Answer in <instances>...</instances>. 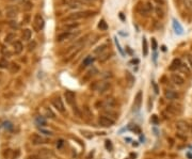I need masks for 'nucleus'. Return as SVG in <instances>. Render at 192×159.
I'll list each match as a JSON object with an SVG mask.
<instances>
[{
  "label": "nucleus",
  "mask_w": 192,
  "mask_h": 159,
  "mask_svg": "<svg viewBox=\"0 0 192 159\" xmlns=\"http://www.w3.org/2000/svg\"><path fill=\"white\" fill-rule=\"evenodd\" d=\"M17 13H18V11L16 10L15 8L9 9V10L7 11V16H8V17H10V18H14V17H16Z\"/></svg>",
  "instance_id": "cd10ccee"
},
{
  "label": "nucleus",
  "mask_w": 192,
  "mask_h": 159,
  "mask_svg": "<svg viewBox=\"0 0 192 159\" xmlns=\"http://www.w3.org/2000/svg\"><path fill=\"white\" fill-rule=\"evenodd\" d=\"M157 47H158V44H157V41L156 39H152V48H153V50H156Z\"/></svg>",
  "instance_id": "a19ab883"
},
{
  "label": "nucleus",
  "mask_w": 192,
  "mask_h": 159,
  "mask_svg": "<svg viewBox=\"0 0 192 159\" xmlns=\"http://www.w3.org/2000/svg\"><path fill=\"white\" fill-rule=\"evenodd\" d=\"M115 121L111 120V119L107 118L105 116H100L98 119V125L102 126V127H111V126L114 124Z\"/></svg>",
  "instance_id": "7ed1b4c3"
},
{
  "label": "nucleus",
  "mask_w": 192,
  "mask_h": 159,
  "mask_svg": "<svg viewBox=\"0 0 192 159\" xmlns=\"http://www.w3.org/2000/svg\"><path fill=\"white\" fill-rule=\"evenodd\" d=\"M40 132L45 135V136H52V135H54V132L51 130H47V129L43 128V127H40Z\"/></svg>",
  "instance_id": "2f4dec72"
},
{
  "label": "nucleus",
  "mask_w": 192,
  "mask_h": 159,
  "mask_svg": "<svg viewBox=\"0 0 192 159\" xmlns=\"http://www.w3.org/2000/svg\"><path fill=\"white\" fill-rule=\"evenodd\" d=\"M35 123H36V125L44 127V126L47 125V121H46V119L44 118V116H36V118H35Z\"/></svg>",
  "instance_id": "5701e85b"
},
{
  "label": "nucleus",
  "mask_w": 192,
  "mask_h": 159,
  "mask_svg": "<svg viewBox=\"0 0 192 159\" xmlns=\"http://www.w3.org/2000/svg\"><path fill=\"white\" fill-rule=\"evenodd\" d=\"M11 1H15V2H17V1H21V0H11Z\"/></svg>",
  "instance_id": "6e6d98bb"
},
{
  "label": "nucleus",
  "mask_w": 192,
  "mask_h": 159,
  "mask_svg": "<svg viewBox=\"0 0 192 159\" xmlns=\"http://www.w3.org/2000/svg\"><path fill=\"white\" fill-rule=\"evenodd\" d=\"M105 49H106V45H102V46L97 47V48L95 49L94 52H95V54H99V52H104Z\"/></svg>",
  "instance_id": "4c0bfd02"
},
{
  "label": "nucleus",
  "mask_w": 192,
  "mask_h": 159,
  "mask_svg": "<svg viewBox=\"0 0 192 159\" xmlns=\"http://www.w3.org/2000/svg\"><path fill=\"white\" fill-rule=\"evenodd\" d=\"M132 145L136 146V147H137V146H138V143H132Z\"/></svg>",
  "instance_id": "5fc2aeb1"
},
{
  "label": "nucleus",
  "mask_w": 192,
  "mask_h": 159,
  "mask_svg": "<svg viewBox=\"0 0 192 159\" xmlns=\"http://www.w3.org/2000/svg\"><path fill=\"white\" fill-rule=\"evenodd\" d=\"M168 111H170L173 114H180L182 113V109L177 105H170L168 106Z\"/></svg>",
  "instance_id": "aec40b11"
},
{
  "label": "nucleus",
  "mask_w": 192,
  "mask_h": 159,
  "mask_svg": "<svg viewBox=\"0 0 192 159\" xmlns=\"http://www.w3.org/2000/svg\"><path fill=\"white\" fill-rule=\"evenodd\" d=\"M152 122H153L155 125H157V124L159 123V121H158V116H152Z\"/></svg>",
  "instance_id": "c03bdc74"
},
{
  "label": "nucleus",
  "mask_w": 192,
  "mask_h": 159,
  "mask_svg": "<svg viewBox=\"0 0 192 159\" xmlns=\"http://www.w3.org/2000/svg\"><path fill=\"white\" fill-rule=\"evenodd\" d=\"M93 62H94V58H92L91 56H89L83 60V62H82V66L85 67V66H89V65H92Z\"/></svg>",
  "instance_id": "bb28decb"
},
{
  "label": "nucleus",
  "mask_w": 192,
  "mask_h": 159,
  "mask_svg": "<svg viewBox=\"0 0 192 159\" xmlns=\"http://www.w3.org/2000/svg\"><path fill=\"white\" fill-rule=\"evenodd\" d=\"M31 36H32V31L30 29H25V30H23V32H21V39L24 41H29L31 39Z\"/></svg>",
  "instance_id": "412c9836"
},
{
  "label": "nucleus",
  "mask_w": 192,
  "mask_h": 159,
  "mask_svg": "<svg viewBox=\"0 0 192 159\" xmlns=\"http://www.w3.org/2000/svg\"><path fill=\"white\" fill-rule=\"evenodd\" d=\"M191 131H192V127H191Z\"/></svg>",
  "instance_id": "4d7b16f0"
},
{
  "label": "nucleus",
  "mask_w": 192,
  "mask_h": 159,
  "mask_svg": "<svg viewBox=\"0 0 192 159\" xmlns=\"http://www.w3.org/2000/svg\"><path fill=\"white\" fill-rule=\"evenodd\" d=\"M131 62H132V63H139V60H138V59H136V60H132V61H131Z\"/></svg>",
  "instance_id": "3c124183"
},
{
  "label": "nucleus",
  "mask_w": 192,
  "mask_h": 159,
  "mask_svg": "<svg viewBox=\"0 0 192 159\" xmlns=\"http://www.w3.org/2000/svg\"><path fill=\"white\" fill-rule=\"evenodd\" d=\"M3 127H4L7 130H12L13 129V125H12V123H10V122H4V123H3Z\"/></svg>",
  "instance_id": "f704fd0d"
},
{
  "label": "nucleus",
  "mask_w": 192,
  "mask_h": 159,
  "mask_svg": "<svg viewBox=\"0 0 192 159\" xmlns=\"http://www.w3.org/2000/svg\"><path fill=\"white\" fill-rule=\"evenodd\" d=\"M68 36H69L68 33H63V34H61V35L58 36V41L61 42V41H63V40H66Z\"/></svg>",
  "instance_id": "58836bf2"
},
{
  "label": "nucleus",
  "mask_w": 192,
  "mask_h": 159,
  "mask_svg": "<svg viewBox=\"0 0 192 159\" xmlns=\"http://www.w3.org/2000/svg\"><path fill=\"white\" fill-rule=\"evenodd\" d=\"M152 10H153V7H152L149 3H146V4L142 5V9H139V12L142 14H147V13H149Z\"/></svg>",
  "instance_id": "4be33fe9"
},
{
  "label": "nucleus",
  "mask_w": 192,
  "mask_h": 159,
  "mask_svg": "<svg viewBox=\"0 0 192 159\" xmlns=\"http://www.w3.org/2000/svg\"><path fill=\"white\" fill-rule=\"evenodd\" d=\"M156 13L158 17H161V18L163 17V11H162V9L160 7H157L156 8Z\"/></svg>",
  "instance_id": "e433bc0d"
},
{
  "label": "nucleus",
  "mask_w": 192,
  "mask_h": 159,
  "mask_svg": "<svg viewBox=\"0 0 192 159\" xmlns=\"http://www.w3.org/2000/svg\"><path fill=\"white\" fill-rule=\"evenodd\" d=\"M15 38H16V35L14 33H9L8 35L5 36V39H4V42L5 43H8V44H10V43H12L14 40H15Z\"/></svg>",
  "instance_id": "c756f323"
},
{
  "label": "nucleus",
  "mask_w": 192,
  "mask_h": 159,
  "mask_svg": "<svg viewBox=\"0 0 192 159\" xmlns=\"http://www.w3.org/2000/svg\"><path fill=\"white\" fill-rule=\"evenodd\" d=\"M63 145H64V140L60 139V140H58V141H57V149H61L62 147H63Z\"/></svg>",
  "instance_id": "ea45409f"
},
{
  "label": "nucleus",
  "mask_w": 192,
  "mask_h": 159,
  "mask_svg": "<svg viewBox=\"0 0 192 159\" xmlns=\"http://www.w3.org/2000/svg\"><path fill=\"white\" fill-rule=\"evenodd\" d=\"M27 159H40V158H38V155H32V156H29Z\"/></svg>",
  "instance_id": "49530a36"
},
{
  "label": "nucleus",
  "mask_w": 192,
  "mask_h": 159,
  "mask_svg": "<svg viewBox=\"0 0 192 159\" xmlns=\"http://www.w3.org/2000/svg\"><path fill=\"white\" fill-rule=\"evenodd\" d=\"M142 52H143V56L149 54V46H147V41L145 38H143L142 40Z\"/></svg>",
  "instance_id": "a878e982"
},
{
  "label": "nucleus",
  "mask_w": 192,
  "mask_h": 159,
  "mask_svg": "<svg viewBox=\"0 0 192 159\" xmlns=\"http://www.w3.org/2000/svg\"><path fill=\"white\" fill-rule=\"evenodd\" d=\"M188 59H189L190 63H191V66H192V57H189V58H188Z\"/></svg>",
  "instance_id": "603ef678"
},
{
  "label": "nucleus",
  "mask_w": 192,
  "mask_h": 159,
  "mask_svg": "<svg viewBox=\"0 0 192 159\" xmlns=\"http://www.w3.org/2000/svg\"><path fill=\"white\" fill-rule=\"evenodd\" d=\"M52 106H54L60 113H65V107H64V104H63V102H62L61 98L58 97V98H56V99L52 100Z\"/></svg>",
  "instance_id": "39448f33"
},
{
  "label": "nucleus",
  "mask_w": 192,
  "mask_h": 159,
  "mask_svg": "<svg viewBox=\"0 0 192 159\" xmlns=\"http://www.w3.org/2000/svg\"><path fill=\"white\" fill-rule=\"evenodd\" d=\"M23 49H24V46L21 41H15L13 43V50H14V52H15L16 54H21V52H23Z\"/></svg>",
  "instance_id": "dca6fc26"
},
{
  "label": "nucleus",
  "mask_w": 192,
  "mask_h": 159,
  "mask_svg": "<svg viewBox=\"0 0 192 159\" xmlns=\"http://www.w3.org/2000/svg\"><path fill=\"white\" fill-rule=\"evenodd\" d=\"M45 26V21L41 14H35L33 19V29L35 31H41Z\"/></svg>",
  "instance_id": "f03ea898"
},
{
  "label": "nucleus",
  "mask_w": 192,
  "mask_h": 159,
  "mask_svg": "<svg viewBox=\"0 0 192 159\" xmlns=\"http://www.w3.org/2000/svg\"><path fill=\"white\" fill-rule=\"evenodd\" d=\"M35 46H36V43L33 41L32 43L29 44V46H28V47H29V50H30V52H31V50H33V49L35 48Z\"/></svg>",
  "instance_id": "a18cd8bd"
},
{
  "label": "nucleus",
  "mask_w": 192,
  "mask_h": 159,
  "mask_svg": "<svg viewBox=\"0 0 192 159\" xmlns=\"http://www.w3.org/2000/svg\"><path fill=\"white\" fill-rule=\"evenodd\" d=\"M25 4H26V7H24V10H30L31 8H32V4H31L30 2H29V1H26L25 2Z\"/></svg>",
  "instance_id": "37998d69"
},
{
  "label": "nucleus",
  "mask_w": 192,
  "mask_h": 159,
  "mask_svg": "<svg viewBox=\"0 0 192 159\" xmlns=\"http://www.w3.org/2000/svg\"><path fill=\"white\" fill-rule=\"evenodd\" d=\"M141 104H142V92L139 91L137 93V96L135 98V104H133V108H135V110L138 111L139 109L141 108Z\"/></svg>",
  "instance_id": "ddd939ff"
},
{
  "label": "nucleus",
  "mask_w": 192,
  "mask_h": 159,
  "mask_svg": "<svg viewBox=\"0 0 192 159\" xmlns=\"http://www.w3.org/2000/svg\"><path fill=\"white\" fill-rule=\"evenodd\" d=\"M114 43H115V45H116V47H118V52H120V54H122V56H125V52H124L123 48L121 47L120 43H118V39H116V38H114Z\"/></svg>",
  "instance_id": "473e14b6"
},
{
  "label": "nucleus",
  "mask_w": 192,
  "mask_h": 159,
  "mask_svg": "<svg viewBox=\"0 0 192 159\" xmlns=\"http://www.w3.org/2000/svg\"><path fill=\"white\" fill-rule=\"evenodd\" d=\"M125 78H126V82H127L128 87H129V88L132 87L133 83H135V81H136V79H135V77L132 76V74H130L129 72H126Z\"/></svg>",
  "instance_id": "6ab92c4d"
},
{
  "label": "nucleus",
  "mask_w": 192,
  "mask_h": 159,
  "mask_svg": "<svg viewBox=\"0 0 192 159\" xmlns=\"http://www.w3.org/2000/svg\"><path fill=\"white\" fill-rule=\"evenodd\" d=\"M164 97L169 100H174L179 97V95L174 90H166L164 91Z\"/></svg>",
  "instance_id": "1a4fd4ad"
},
{
  "label": "nucleus",
  "mask_w": 192,
  "mask_h": 159,
  "mask_svg": "<svg viewBox=\"0 0 192 159\" xmlns=\"http://www.w3.org/2000/svg\"><path fill=\"white\" fill-rule=\"evenodd\" d=\"M154 89H155V93H156V94H158V88H157V85H155V83H154Z\"/></svg>",
  "instance_id": "09e8293b"
},
{
  "label": "nucleus",
  "mask_w": 192,
  "mask_h": 159,
  "mask_svg": "<svg viewBox=\"0 0 192 159\" xmlns=\"http://www.w3.org/2000/svg\"><path fill=\"white\" fill-rule=\"evenodd\" d=\"M105 145H106V149H107L109 152H111V151H112V149H113L112 143H111L110 140H107V141L105 142Z\"/></svg>",
  "instance_id": "72a5a7b5"
},
{
  "label": "nucleus",
  "mask_w": 192,
  "mask_h": 159,
  "mask_svg": "<svg viewBox=\"0 0 192 159\" xmlns=\"http://www.w3.org/2000/svg\"><path fill=\"white\" fill-rule=\"evenodd\" d=\"M177 136H178L180 139H184V140H186V139H187V137H186V136H182V135H180V132L177 133Z\"/></svg>",
  "instance_id": "de8ad7c7"
},
{
  "label": "nucleus",
  "mask_w": 192,
  "mask_h": 159,
  "mask_svg": "<svg viewBox=\"0 0 192 159\" xmlns=\"http://www.w3.org/2000/svg\"><path fill=\"white\" fill-rule=\"evenodd\" d=\"M9 69H10V73H12V74H16V73L19 72L21 66H19L17 63H11L10 66H9Z\"/></svg>",
  "instance_id": "393cba45"
},
{
  "label": "nucleus",
  "mask_w": 192,
  "mask_h": 159,
  "mask_svg": "<svg viewBox=\"0 0 192 159\" xmlns=\"http://www.w3.org/2000/svg\"><path fill=\"white\" fill-rule=\"evenodd\" d=\"M8 65H9V63L5 59L0 60V67H1V68H5V67H8Z\"/></svg>",
  "instance_id": "c9c22d12"
},
{
  "label": "nucleus",
  "mask_w": 192,
  "mask_h": 159,
  "mask_svg": "<svg viewBox=\"0 0 192 159\" xmlns=\"http://www.w3.org/2000/svg\"><path fill=\"white\" fill-rule=\"evenodd\" d=\"M95 15V12H91V11H87V12H77V13H73L67 17L68 21H76V19H80V18H85L90 17V16Z\"/></svg>",
  "instance_id": "f257e3e1"
},
{
  "label": "nucleus",
  "mask_w": 192,
  "mask_h": 159,
  "mask_svg": "<svg viewBox=\"0 0 192 159\" xmlns=\"http://www.w3.org/2000/svg\"><path fill=\"white\" fill-rule=\"evenodd\" d=\"M182 65V61H180V59H174L173 61H172L171 65H170V69L171 71H176V69L180 68Z\"/></svg>",
  "instance_id": "a211bd4d"
},
{
  "label": "nucleus",
  "mask_w": 192,
  "mask_h": 159,
  "mask_svg": "<svg viewBox=\"0 0 192 159\" xmlns=\"http://www.w3.org/2000/svg\"><path fill=\"white\" fill-rule=\"evenodd\" d=\"M38 156L40 159H49L50 157L54 156V154H52V152H51L50 149H40V152H38Z\"/></svg>",
  "instance_id": "423d86ee"
},
{
  "label": "nucleus",
  "mask_w": 192,
  "mask_h": 159,
  "mask_svg": "<svg viewBox=\"0 0 192 159\" xmlns=\"http://www.w3.org/2000/svg\"><path fill=\"white\" fill-rule=\"evenodd\" d=\"M176 128L178 129L180 132H187L188 130L190 129V126L187 122L185 121H178L176 123Z\"/></svg>",
  "instance_id": "0eeeda50"
},
{
  "label": "nucleus",
  "mask_w": 192,
  "mask_h": 159,
  "mask_svg": "<svg viewBox=\"0 0 192 159\" xmlns=\"http://www.w3.org/2000/svg\"><path fill=\"white\" fill-rule=\"evenodd\" d=\"M102 116H107V118L111 119V120H113V121H115L118 118V113L114 112V111H112V109H106V110L104 111V113H102Z\"/></svg>",
  "instance_id": "2eb2a0df"
},
{
  "label": "nucleus",
  "mask_w": 192,
  "mask_h": 159,
  "mask_svg": "<svg viewBox=\"0 0 192 159\" xmlns=\"http://www.w3.org/2000/svg\"><path fill=\"white\" fill-rule=\"evenodd\" d=\"M120 17H121V19H122V21H125V18H124L123 13H120Z\"/></svg>",
  "instance_id": "8fccbe9b"
},
{
  "label": "nucleus",
  "mask_w": 192,
  "mask_h": 159,
  "mask_svg": "<svg viewBox=\"0 0 192 159\" xmlns=\"http://www.w3.org/2000/svg\"><path fill=\"white\" fill-rule=\"evenodd\" d=\"M128 129L131 130V131H133L135 133H138V135H140L141 133V129L138 125H132V124H130V125L128 126Z\"/></svg>",
  "instance_id": "c85d7f7f"
},
{
  "label": "nucleus",
  "mask_w": 192,
  "mask_h": 159,
  "mask_svg": "<svg viewBox=\"0 0 192 159\" xmlns=\"http://www.w3.org/2000/svg\"><path fill=\"white\" fill-rule=\"evenodd\" d=\"M31 141H32V144H34V145H40V144L45 143L46 140H45L42 136L35 133V135H33V136L31 137Z\"/></svg>",
  "instance_id": "f8f14e48"
},
{
  "label": "nucleus",
  "mask_w": 192,
  "mask_h": 159,
  "mask_svg": "<svg viewBox=\"0 0 192 159\" xmlns=\"http://www.w3.org/2000/svg\"><path fill=\"white\" fill-rule=\"evenodd\" d=\"M98 28L100 29V30H104V31H106L108 29V25H107V23H106L104 19L102 21H99V24H98Z\"/></svg>",
  "instance_id": "7c9ffc66"
},
{
  "label": "nucleus",
  "mask_w": 192,
  "mask_h": 159,
  "mask_svg": "<svg viewBox=\"0 0 192 159\" xmlns=\"http://www.w3.org/2000/svg\"><path fill=\"white\" fill-rule=\"evenodd\" d=\"M110 88V83L109 82H96V85L93 87V89L100 93H104Z\"/></svg>",
  "instance_id": "20e7f679"
},
{
  "label": "nucleus",
  "mask_w": 192,
  "mask_h": 159,
  "mask_svg": "<svg viewBox=\"0 0 192 159\" xmlns=\"http://www.w3.org/2000/svg\"><path fill=\"white\" fill-rule=\"evenodd\" d=\"M125 140H126V141H131V139H130V138H126Z\"/></svg>",
  "instance_id": "864d4df0"
},
{
  "label": "nucleus",
  "mask_w": 192,
  "mask_h": 159,
  "mask_svg": "<svg viewBox=\"0 0 192 159\" xmlns=\"http://www.w3.org/2000/svg\"><path fill=\"white\" fill-rule=\"evenodd\" d=\"M102 107L106 108V109H112V108H114L115 105H116V102H115L114 98H107V99H105L102 102Z\"/></svg>",
  "instance_id": "9d476101"
},
{
  "label": "nucleus",
  "mask_w": 192,
  "mask_h": 159,
  "mask_svg": "<svg viewBox=\"0 0 192 159\" xmlns=\"http://www.w3.org/2000/svg\"><path fill=\"white\" fill-rule=\"evenodd\" d=\"M46 113H47V116H48V118H50V119H54V116H54V113L52 112L50 109H47Z\"/></svg>",
  "instance_id": "79ce46f5"
},
{
  "label": "nucleus",
  "mask_w": 192,
  "mask_h": 159,
  "mask_svg": "<svg viewBox=\"0 0 192 159\" xmlns=\"http://www.w3.org/2000/svg\"><path fill=\"white\" fill-rule=\"evenodd\" d=\"M171 79L176 85H182L185 83L184 78H182V76H180V75H178V74H172Z\"/></svg>",
  "instance_id": "4468645a"
},
{
  "label": "nucleus",
  "mask_w": 192,
  "mask_h": 159,
  "mask_svg": "<svg viewBox=\"0 0 192 159\" xmlns=\"http://www.w3.org/2000/svg\"><path fill=\"white\" fill-rule=\"evenodd\" d=\"M172 26H173V29H174L175 33L178 34V35H182L184 33V28L182 27V25L178 23V21H176L175 18H173L172 21Z\"/></svg>",
  "instance_id": "6e6552de"
},
{
  "label": "nucleus",
  "mask_w": 192,
  "mask_h": 159,
  "mask_svg": "<svg viewBox=\"0 0 192 159\" xmlns=\"http://www.w3.org/2000/svg\"><path fill=\"white\" fill-rule=\"evenodd\" d=\"M178 2L184 4V7L188 11H192V0H178Z\"/></svg>",
  "instance_id": "b1692460"
},
{
  "label": "nucleus",
  "mask_w": 192,
  "mask_h": 159,
  "mask_svg": "<svg viewBox=\"0 0 192 159\" xmlns=\"http://www.w3.org/2000/svg\"><path fill=\"white\" fill-rule=\"evenodd\" d=\"M64 4L68 5L69 8H79L81 3L78 1V0H62Z\"/></svg>",
  "instance_id": "f3484780"
},
{
  "label": "nucleus",
  "mask_w": 192,
  "mask_h": 159,
  "mask_svg": "<svg viewBox=\"0 0 192 159\" xmlns=\"http://www.w3.org/2000/svg\"><path fill=\"white\" fill-rule=\"evenodd\" d=\"M75 93L73 92V91H66V92L64 93V98H65V100H66V103L68 104V105H73L75 102Z\"/></svg>",
  "instance_id": "9b49d317"
}]
</instances>
